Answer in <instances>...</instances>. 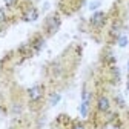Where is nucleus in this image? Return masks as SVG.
<instances>
[{"label": "nucleus", "mask_w": 129, "mask_h": 129, "mask_svg": "<svg viewBox=\"0 0 129 129\" xmlns=\"http://www.w3.org/2000/svg\"><path fill=\"white\" fill-rule=\"evenodd\" d=\"M126 43H127V39H126V36H118V45L120 46H126Z\"/></svg>", "instance_id": "1a4fd4ad"}, {"label": "nucleus", "mask_w": 129, "mask_h": 129, "mask_svg": "<svg viewBox=\"0 0 129 129\" xmlns=\"http://www.w3.org/2000/svg\"><path fill=\"white\" fill-rule=\"evenodd\" d=\"M22 19H23L25 22H34V20H37V19H39V11H37V8H34V6L28 8V9L23 12Z\"/></svg>", "instance_id": "39448f33"}, {"label": "nucleus", "mask_w": 129, "mask_h": 129, "mask_svg": "<svg viewBox=\"0 0 129 129\" xmlns=\"http://www.w3.org/2000/svg\"><path fill=\"white\" fill-rule=\"evenodd\" d=\"M88 112H89V100H83L80 105V114H82V117H86Z\"/></svg>", "instance_id": "0eeeda50"}, {"label": "nucleus", "mask_w": 129, "mask_h": 129, "mask_svg": "<svg viewBox=\"0 0 129 129\" xmlns=\"http://www.w3.org/2000/svg\"><path fill=\"white\" fill-rule=\"evenodd\" d=\"M127 89H129V80H127Z\"/></svg>", "instance_id": "4468645a"}, {"label": "nucleus", "mask_w": 129, "mask_h": 129, "mask_svg": "<svg viewBox=\"0 0 129 129\" xmlns=\"http://www.w3.org/2000/svg\"><path fill=\"white\" fill-rule=\"evenodd\" d=\"M6 11L3 9V8H0V25H3V23H6Z\"/></svg>", "instance_id": "6e6552de"}, {"label": "nucleus", "mask_w": 129, "mask_h": 129, "mask_svg": "<svg viewBox=\"0 0 129 129\" xmlns=\"http://www.w3.org/2000/svg\"><path fill=\"white\" fill-rule=\"evenodd\" d=\"M3 2L6 3V6H14V5H15V2H17V0H3Z\"/></svg>", "instance_id": "9b49d317"}, {"label": "nucleus", "mask_w": 129, "mask_h": 129, "mask_svg": "<svg viewBox=\"0 0 129 129\" xmlns=\"http://www.w3.org/2000/svg\"><path fill=\"white\" fill-rule=\"evenodd\" d=\"M127 71H129V61H127Z\"/></svg>", "instance_id": "ddd939ff"}, {"label": "nucleus", "mask_w": 129, "mask_h": 129, "mask_svg": "<svg viewBox=\"0 0 129 129\" xmlns=\"http://www.w3.org/2000/svg\"><path fill=\"white\" fill-rule=\"evenodd\" d=\"M28 97H29V100L32 103H37L43 99V88L40 85H36V86H32L28 89Z\"/></svg>", "instance_id": "f03ea898"}, {"label": "nucleus", "mask_w": 129, "mask_h": 129, "mask_svg": "<svg viewBox=\"0 0 129 129\" xmlns=\"http://www.w3.org/2000/svg\"><path fill=\"white\" fill-rule=\"evenodd\" d=\"M106 23V14L102 12V11H97L92 14V17H91V25L94 28H102L103 25Z\"/></svg>", "instance_id": "7ed1b4c3"}, {"label": "nucleus", "mask_w": 129, "mask_h": 129, "mask_svg": "<svg viewBox=\"0 0 129 129\" xmlns=\"http://www.w3.org/2000/svg\"><path fill=\"white\" fill-rule=\"evenodd\" d=\"M43 45H45V39H43V37H40V36L34 37V40L31 42V48H32L34 51H40L42 48H43Z\"/></svg>", "instance_id": "423d86ee"}, {"label": "nucleus", "mask_w": 129, "mask_h": 129, "mask_svg": "<svg viewBox=\"0 0 129 129\" xmlns=\"http://www.w3.org/2000/svg\"><path fill=\"white\" fill-rule=\"evenodd\" d=\"M97 109L99 112H108L111 109V100L108 95H100L99 100H97Z\"/></svg>", "instance_id": "20e7f679"}, {"label": "nucleus", "mask_w": 129, "mask_h": 129, "mask_svg": "<svg viewBox=\"0 0 129 129\" xmlns=\"http://www.w3.org/2000/svg\"><path fill=\"white\" fill-rule=\"evenodd\" d=\"M60 25H61V20H60V15L58 14H52L46 19L45 22V31L48 36H54L55 32L60 29Z\"/></svg>", "instance_id": "f257e3e1"}, {"label": "nucleus", "mask_w": 129, "mask_h": 129, "mask_svg": "<svg viewBox=\"0 0 129 129\" xmlns=\"http://www.w3.org/2000/svg\"><path fill=\"white\" fill-rule=\"evenodd\" d=\"M74 129H85V127H83V124H80V123H77Z\"/></svg>", "instance_id": "f8f14e48"}, {"label": "nucleus", "mask_w": 129, "mask_h": 129, "mask_svg": "<svg viewBox=\"0 0 129 129\" xmlns=\"http://www.w3.org/2000/svg\"><path fill=\"white\" fill-rule=\"evenodd\" d=\"M51 97H52V99H51V105H55V103L60 102V94H52Z\"/></svg>", "instance_id": "9d476101"}]
</instances>
